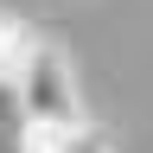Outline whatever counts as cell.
Instances as JSON below:
<instances>
[{"label": "cell", "mask_w": 153, "mask_h": 153, "mask_svg": "<svg viewBox=\"0 0 153 153\" xmlns=\"http://www.w3.org/2000/svg\"><path fill=\"white\" fill-rule=\"evenodd\" d=\"M19 153H115V134L102 121H19Z\"/></svg>", "instance_id": "cell-2"}, {"label": "cell", "mask_w": 153, "mask_h": 153, "mask_svg": "<svg viewBox=\"0 0 153 153\" xmlns=\"http://www.w3.org/2000/svg\"><path fill=\"white\" fill-rule=\"evenodd\" d=\"M38 45H45V32H38L26 13L0 7V83H19V76H26V64L38 57Z\"/></svg>", "instance_id": "cell-3"}, {"label": "cell", "mask_w": 153, "mask_h": 153, "mask_svg": "<svg viewBox=\"0 0 153 153\" xmlns=\"http://www.w3.org/2000/svg\"><path fill=\"white\" fill-rule=\"evenodd\" d=\"M13 96H19V121H83V83H76L64 45H51V38L38 45Z\"/></svg>", "instance_id": "cell-1"}]
</instances>
